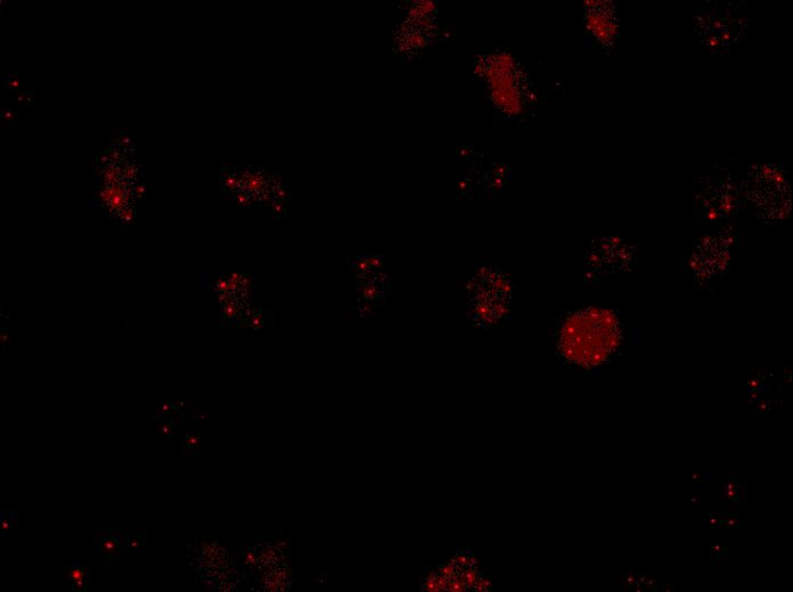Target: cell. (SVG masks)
I'll list each match as a JSON object with an SVG mask.
<instances>
[{"mask_svg":"<svg viewBox=\"0 0 793 592\" xmlns=\"http://www.w3.org/2000/svg\"><path fill=\"white\" fill-rule=\"evenodd\" d=\"M618 333L611 317L600 311L569 318L561 334L562 353L570 363L591 369L601 365L616 349Z\"/></svg>","mask_w":793,"mask_h":592,"instance_id":"obj_1","label":"cell"},{"mask_svg":"<svg viewBox=\"0 0 793 592\" xmlns=\"http://www.w3.org/2000/svg\"><path fill=\"white\" fill-rule=\"evenodd\" d=\"M88 578L89 571L86 566L74 565L68 573V580L74 584L76 590H83V588H86Z\"/></svg>","mask_w":793,"mask_h":592,"instance_id":"obj_3","label":"cell"},{"mask_svg":"<svg viewBox=\"0 0 793 592\" xmlns=\"http://www.w3.org/2000/svg\"><path fill=\"white\" fill-rule=\"evenodd\" d=\"M480 560L473 552H454L441 570L440 579L445 581L443 588L454 591L484 590V580L490 578L482 570L483 564Z\"/></svg>","mask_w":793,"mask_h":592,"instance_id":"obj_2","label":"cell"}]
</instances>
